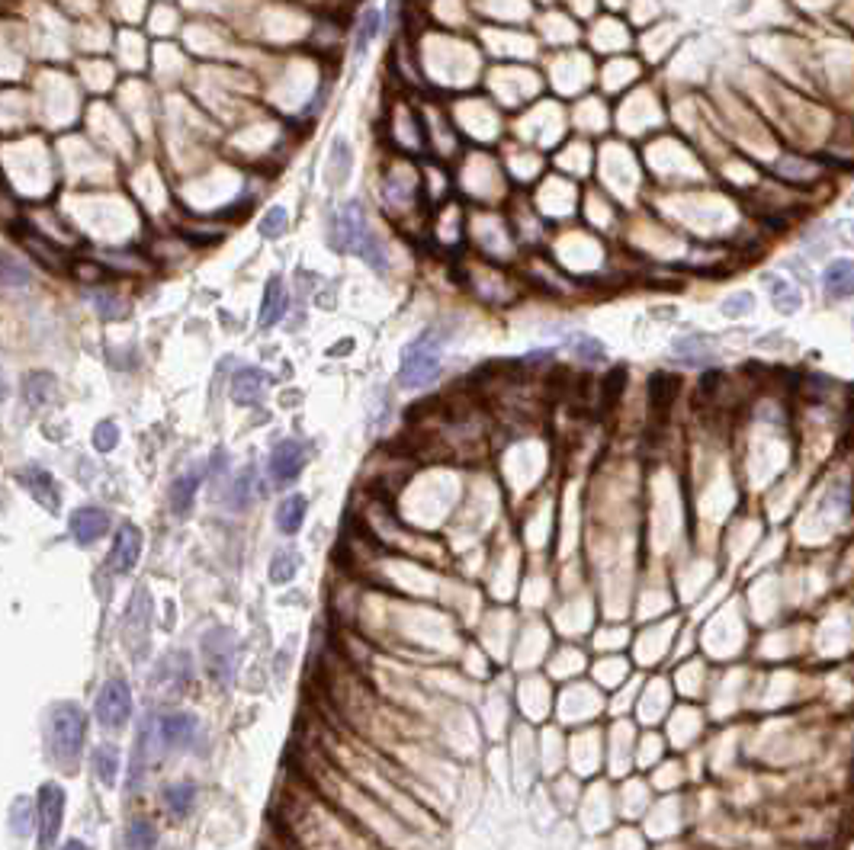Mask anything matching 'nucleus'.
I'll list each match as a JSON object with an SVG mask.
<instances>
[{
  "instance_id": "obj_15",
  "label": "nucleus",
  "mask_w": 854,
  "mask_h": 850,
  "mask_svg": "<svg viewBox=\"0 0 854 850\" xmlns=\"http://www.w3.org/2000/svg\"><path fill=\"white\" fill-rule=\"evenodd\" d=\"M283 315H286V286H283L280 276H273V280L267 282V292H264V305H261V318H257V324H261V328H273V324H280Z\"/></svg>"
},
{
  "instance_id": "obj_21",
  "label": "nucleus",
  "mask_w": 854,
  "mask_h": 850,
  "mask_svg": "<svg viewBox=\"0 0 854 850\" xmlns=\"http://www.w3.org/2000/svg\"><path fill=\"white\" fill-rule=\"evenodd\" d=\"M768 289H771V299H774V305H777V311H781V315H797L800 305H803V299H800V289H793L791 282L781 280V276H771Z\"/></svg>"
},
{
  "instance_id": "obj_10",
  "label": "nucleus",
  "mask_w": 854,
  "mask_h": 850,
  "mask_svg": "<svg viewBox=\"0 0 854 850\" xmlns=\"http://www.w3.org/2000/svg\"><path fill=\"white\" fill-rule=\"evenodd\" d=\"M16 478H20V485L26 488V492L33 494V498L39 501V504L49 507L52 513L58 511L62 498H58V485H55V478H52L49 472L39 469V465H26V469L16 472Z\"/></svg>"
},
{
  "instance_id": "obj_33",
  "label": "nucleus",
  "mask_w": 854,
  "mask_h": 850,
  "mask_svg": "<svg viewBox=\"0 0 854 850\" xmlns=\"http://www.w3.org/2000/svg\"><path fill=\"white\" fill-rule=\"evenodd\" d=\"M4 282L7 286H29V267L16 261L14 253H4Z\"/></svg>"
},
{
  "instance_id": "obj_19",
  "label": "nucleus",
  "mask_w": 854,
  "mask_h": 850,
  "mask_svg": "<svg viewBox=\"0 0 854 850\" xmlns=\"http://www.w3.org/2000/svg\"><path fill=\"white\" fill-rule=\"evenodd\" d=\"M675 395H678V379H675V376L656 373L649 379V408L656 411V415H662V411L671 408Z\"/></svg>"
},
{
  "instance_id": "obj_8",
  "label": "nucleus",
  "mask_w": 854,
  "mask_h": 850,
  "mask_svg": "<svg viewBox=\"0 0 854 850\" xmlns=\"http://www.w3.org/2000/svg\"><path fill=\"white\" fill-rule=\"evenodd\" d=\"M197 716L193 712H164L158 716V738L164 748H190L197 738Z\"/></svg>"
},
{
  "instance_id": "obj_11",
  "label": "nucleus",
  "mask_w": 854,
  "mask_h": 850,
  "mask_svg": "<svg viewBox=\"0 0 854 850\" xmlns=\"http://www.w3.org/2000/svg\"><path fill=\"white\" fill-rule=\"evenodd\" d=\"M71 536L81 542V546H91L93 540L110 530V513L100 511V507H81V511L71 513Z\"/></svg>"
},
{
  "instance_id": "obj_12",
  "label": "nucleus",
  "mask_w": 854,
  "mask_h": 850,
  "mask_svg": "<svg viewBox=\"0 0 854 850\" xmlns=\"http://www.w3.org/2000/svg\"><path fill=\"white\" fill-rule=\"evenodd\" d=\"M267 373L264 369H254V366H247V369H238L232 379V398L238 401V405H257V401L264 398V392H267Z\"/></svg>"
},
{
  "instance_id": "obj_22",
  "label": "nucleus",
  "mask_w": 854,
  "mask_h": 850,
  "mask_svg": "<svg viewBox=\"0 0 854 850\" xmlns=\"http://www.w3.org/2000/svg\"><path fill=\"white\" fill-rule=\"evenodd\" d=\"M93 773H97V780H103L106 787H113L116 783V773H120V751H116L113 745H100L97 751H93Z\"/></svg>"
},
{
  "instance_id": "obj_20",
  "label": "nucleus",
  "mask_w": 854,
  "mask_h": 850,
  "mask_svg": "<svg viewBox=\"0 0 854 850\" xmlns=\"http://www.w3.org/2000/svg\"><path fill=\"white\" fill-rule=\"evenodd\" d=\"M164 802H168V808L177 818L190 816L193 802H197V783H190V780L170 783V787L164 789Z\"/></svg>"
},
{
  "instance_id": "obj_27",
  "label": "nucleus",
  "mask_w": 854,
  "mask_h": 850,
  "mask_svg": "<svg viewBox=\"0 0 854 850\" xmlns=\"http://www.w3.org/2000/svg\"><path fill=\"white\" fill-rule=\"evenodd\" d=\"M379 10H367V14L360 16V23H357V39H353V49H357V55H363V52L369 49V43L376 39V33H379Z\"/></svg>"
},
{
  "instance_id": "obj_14",
  "label": "nucleus",
  "mask_w": 854,
  "mask_h": 850,
  "mask_svg": "<svg viewBox=\"0 0 854 850\" xmlns=\"http://www.w3.org/2000/svg\"><path fill=\"white\" fill-rule=\"evenodd\" d=\"M822 289L829 299H851L854 295V261H835L826 267Z\"/></svg>"
},
{
  "instance_id": "obj_31",
  "label": "nucleus",
  "mask_w": 854,
  "mask_h": 850,
  "mask_svg": "<svg viewBox=\"0 0 854 850\" xmlns=\"http://www.w3.org/2000/svg\"><path fill=\"white\" fill-rule=\"evenodd\" d=\"M116 443H120V427L113 421H100L93 427V450L97 453H113Z\"/></svg>"
},
{
  "instance_id": "obj_36",
  "label": "nucleus",
  "mask_w": 854,
  "mask_h": 850,
  "mask_svg": "<svg viewBox=\"0 0 854 850\" xmlns=\"http://www.w3.org/2000/svg\"><path fill=\"white\" fill-rule=\"evenodd\" d=\"M33 831V808L26 806V799H16L14 806V835L23 837Z\"/></svg>"
},
{
  "instance_id": "obj_13",
  "label": "nucleus",
  "mask_w": 854,
  "mask_h": 850,
  "mask_svg": "<svg viewBox=\"0 0 854 850\" xmlns=\"http://www.w3.org/2000/svg\"><path fill=\"white\" fill-rule=\"evenodd\" d=\"M203 475H206V469H199V465H193V469L184 472V475H177L174 488H170V507H174V513H180V517H187V513H190L193 498H197Z\"/></svg>"
},
{
  "instance_id": "obj_3",
  "label": "nucleus",
  "mask_w": 854,
  "mask_h": 850,
  "mask_svg": "<svg viewBox=\"0 0 854 850\" xmlns=\"http://www.w3.org/2000/svg\"><path fill=\"white\" fill-rule=\"evenodd\" d=\"M446 330L431 328L424 330L421 338H415L402 353V366H398V382L405 388H421L437 376L440 369V353H444Z\"/></svg>"
},
{
  "instance_id": "obj_35",
  "label": "nucleus",
  "mask_w": 854,
  "mask_h": 850,
  "mask_svg": "<svg viewBox=\"0 0 854 850\" xmlns=\"http://www.w3.org/2000/svg\"><path fill=\"white\" fill-rule=\"evenodd\" d=\"M752 292H735V295H729L726 302H723V315L726 318H739V315H749L752 311Z\"/></svg>"
},
{
  "instance_id": "obj_2",
  "label": "nucleus",
  "mask_w": 854,
  "mask_h": 850,
  "mask_svg": "<svg viewBox=\"0 0 854 850\" xmlns=\"http://www.w3.org/2000/svg\"><path fill=\"white\" fill-rule=\"evenodd\" d=\"M84 738H87V716L78 703L52 706L49 725H45V741H49V754L58 767H64V770L78 767Z\"/></svg>"
},
{
  "instance_id": "obj_23",
  "label": "nucleus",
  "mask_w": 854,
  "mask_h": 850,
  "mask_svg": "<svg viewBox=\"0 0 854 850\" xmlns=\"http://www.w3.org/2000/svg\"><path fill=\"white\" fill-rule=\"evenodd\" d=\"M296 571H299V556L293 549H280L273 556V562H270V581L290 584L293 578H296Z\"/></svg>"
},
{
  "instance_id": "obj_17",
  "label": "nucleus",
  "mask_w": 854,
  "mask_h": 850,
  "mask_svg": "<svg viewBox=\"0 0 854 850\" xmlns=\"http://www.w3.org/2000/svg\"><path fill=\"white\" fill-rule=\"evenodd\" d=\"M23 398L29 408H45L55 398V376L49 373H29L23 379Z\"/></svg>"
},
{
  "instance_id": "obj_16",
  "label": "nucleus",
  "mask_w": 854,
  "mask_h": 850,
  "mask_svg": "<svg viewBox=\"0 0 854 850\" xmlns=\"http://www.w3.org/2000/svg\"><path fill=\"white\" fill-rule=\"evenodd\" d=\"M305 511H309V504H305L302 494H290L286 501H280V507H276V530L286 536L299 533L305 521Z\"/></svg>"
},
{
  "instance_id": "obj_24",
  "label": "nucleus",
  "mask_w": 854,
  "mask_h": 850,
  "mask_svg": "<svg viewBox=\"0 0 854 850\" xmlns=\"http://www.w3.org/2000/svg\"><path fill=\"white\" fill-rule=\"evenodd\" d=\"M93 309H97V315L103 318V321H116V318L126 315L129 305L122 302L116 292H110V289H97V292H93Z\"/></svg>"
},
{
  "instance_id": "obj_30",
  "label": "nucleus",
  "mask_w": 854,
  "mask_h": 850,
  "mask_svg": "<svg viewBox=\"0 0 854 850\" xmlns=\"http://www.w3.org/2000/svg\"><path fill=\"white\" fill-rule=\"evenodd\" d=\"M286 225H290V212L283 209V205H273V209L267 212V215L261 218V234L267 241L280 238L283 232H286Z\"/></svg>"
},
{
  "instance_id": "obj_9",
  "label": "nucleus",
  "mask_w": 854,
  "mask_h": 850,
  "mask_svg": "<svg viewBox=\"0 0 854 850\" xmlns=\"http://www.w3.org/2000/svg\"><path fill=\"white\" fill-rule=\"evenodd\" d=\"M141 546H145V536L135 523H122L120 533H116L113 552H110V565L113 571H132L135 562L141 556Z\"/></svg>"
},
{
  "instance_id": "obj_38",
  "label": "nucleus",
  "mask_w": 854,
  "mask_h": 850,
  "mask_svg": "<svg viewBox=\"0 0 854 850\" xmlns=\"http://www.w3.org/2000/svg\"><path fill=\"white\" fill-rule=\"evenodd\" d=\"M62 850H91V847H87L84 841H68V844H64Z\"/></svg>"
},
{
  "instance_id": "obj_6",
  "label": "nucleus",
  "mask_w": 854,
  "mask_h": 850,
  "mask_svg": "<svg viewBox=\"0 0 854 850\" xmlns=\"http://www.w3.org/2000/svg\"><path fill=\"white\" fill-rule=\"evenodd\" d=\"M93 712H97L100 725H106V729H122L129 712H132V690H129V683L122 681V677L106 681L97 693Z\"/></svg>"
},
{
  "instance_id": "obj_7",
  "label": "nucleus",
  "mask_w": 854,
  "mask_h": 850,
  "mask_svg": "<svg viewBox=\"0 0 854 850\" xmlns=\"http://www.w3.org/2000/svg\"><path fill=\"white\" fill-rule=\"evenodd\" d=\"M302 465H305V450H302V443L296 440H280L273 446V453H270V478H273L276 485L296 482Z\"/></svg>"
},
{
  "instance_id": "obj_4",
  "label": "nucleus",
  "mask_w": 854,
  "mask_h": 850,
  "mask_svg": "<svg viewBox=\"0 0 854 850\" xmlns=\"http://www.w3.org/2000/svg\"><path fill=\"white\" fill-rule=\"evenodd\" d=\"M64 822V789L58 783H43L39 787V802H35V828H39V850H49L55 844L58 831Z\"/></svg>"
},
{
  "instance_id": "obj_1",
  "label": "nucleus",
  "mask_w": 854,
  "mask_h": 850,
  "mask_svg": "<svg viewBox=\"0 0 854 850\" xmlns=\"http://www.w3.org/2000/svg\"><path fill=\"white\" fill-rule=\"evenodd\" d=\"M328 244L334 247L338 253H357L363 263L382 273L386 270V247L382 241L373 234L367 222V212L357 199L341 205V212L331 218V232H328Z\"/></svg>"
},
{
  "instance_id": "obj_25",
  "label": "nucleus",
  "mask_w": 854,
  "mask_h": 850,
  "mask_svg": "<svg viewBox=\"0 0 854 850\" xmlns=\"http://www.w3.org/2000/svg\"><path fill=\"white\" fill-rule=\"evenodd\" d=\"M23 244H26L29 251H33L35 257H39V261H43L49 270H55V273H62V270H64V257H62V253H58L52 244H45V241L39 238V234H23Z\"/></svg>"
},
{
  "instance_id": "obj_34",
  "label": "nucleus",
  "mask_w": 854,
  "mask_h": 850,
  "mask_svg": "<svg viewBox=\"0 0 854 850\" xmlns=\"http://www.w3.org/2000/svg\"><path fill=\"white\" fill-rule=\"evenodd\" d=\"M623 382H627V373H623V369H614L608 379L600 382V405H604V408H610V405L620 398Z\"/></svg>"
},
{
  "instance_id": "obj_37",
  "label": "nucleus",
  "mask_w": 854,
  "mask_h": 850,
  "mask_svg": "<svg viewBox=\"0 0 854 850\" xmlns=\"http://www.w3.org/2000/svg\"><path fill=\"white\" fill-rule=\"evenodd\" d=\"M347 350H350V340H344V344L331 347V350H328V357H341V353H347Z\"/></svg>"
},
{
  "instance_id": "obj_18",
  "label": "nucleus",
  "mask_w": 854,
  "mask_h": 850,
  "mask_svg": "<svg viewBox=\"0 0 854 850\" xmlns=\"http://www.w3.org/2000/svg\"><path fill=\"white\" fill-rule=\"evenodd\" d=\"M350 167H353L350 145H347V138H334L331 155H328V180H331L334 186H344L347 177H350Z\"/></svg>"
},
{
  "instance_id": "obj_26",
  "label": "nucleus",
  "mask_w": 854,
  "mask_h": 850,
  "mask_svg": "<svg viewBox=\"0 0 854 850\" xmlns=\"http://www.w3.org/2000/svg\"><path fill=\"white\" fill-rule=\"evenodd\" d=\"M126 847L129 850H155L158 847V831L149 822H132L126 831Z\"/></svg>"
},
{
  "instance_id": "obj_29",
  "label": "nucleus",
  "mask_w": 854,
  "mask_h": 850,
  "mask_svg": "<svg viewBox=\"0 0 854 850\" xmlns=\"http://www.w3.org/2000/svg\"><path fill=\"white\" fill-rule=\"evenodd\" d=\"M675 353H678L681 359H691V363H700V359H706V357H710V340H706V338H697V334H691V338L675 340Z\"/></svg>"
},
{
  "instance_id": "obj_32",
  "label": "nucleus",
  "mask_w": 854,
  "mask_h": 850,
  "mask_svg": "<svg viewBox=\"0 0 854 850\" xmlns=\"http://www.w3.org/2000/svg\"><path fill=\"white\" fill-rule=\"evenodd\" d=\"M572 353L581 359H588V363H600V359H604V344L594 338H585V334H579V338H572Z\"/></svg>"
},
{
  "instance_id": "obj_28",
  "label": "nucleus",
  "mask_w": 854,
  "mask_h": 850,
  "mask_svg": "<svg viewBox=\"0 0 854 850\" xmlns=\"http://www.w3.org/2000/svg\"><path fill=\"white\" fill-rule=\"evenodd\" d=\"M251 494H254V469H245L238 475V482L232 485V494H228V507H235V511H245L247 501H251Z\"/></svg>"
},
{
  "instance_id": "obj_5",
  "label": "nucleus",
  "mask_w": 854,
  "mask_h": 850,
  "mask_svg": "<svg viewBox=\"0 0 854 850\" xmlns=\"http://www.w3.org/2000/svg\"><path fill=\"white\" fill-rule=\"evenodd\" d=\"M203 658L206 668L216 681H232L235 661H238V639L228 629H209L203 635Z\"/></svg>"
}]
</instances>
